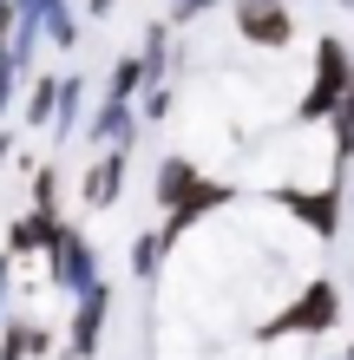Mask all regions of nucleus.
<instances>
[{"mask_svg": "<svg viewBox=\"0 0 354 360\" xmlns=\"http://www.w3.org/2000/svg\"><path fill=\"white\" fill-rule=\"evenodd\" d=\"M354 86V46L341 33H322L315 39V59H308V86L296 98V124H328L341 112V98Z\"/></svg>", "mask_w": 354, "mask_h": 360, "instance_id": "f257e3e1", "label": "nucleus"}, {"mask_svg": "<svg viewBox=\"0 0 354 360\" xmlns=\"http://www.w3.org/2000/svg\"><path fill=\"white\" fill-rule=\"evenodd\" d=\"M341 328V288L328 282V275H308L302 295L289 302L282 314H269L256 328V341H289V334H335Z\"/></svg>", "mask_w": 354, "mask_h": 360, "instance_id": "f03ea898", "label": "nucleus"}, {"mask_svg": "<svg viewBox=\"0 0 354 360\" xmlns=\"http://www.w3.org/2000/svg\"><path fill=\"white\" fill-rule=\"evenodd\" d=\"M230 27H236L243 46H256V53L296 46V13H289V0H230Z\"/></svg>", "mask_w": 354, "mask_h": 360, "instance_id": "7ed1b4c3", "label": "nucleus"}, {"mask_svg": "<svg viewBox=\"0 0 354 360\" xmlns=\"http://www.w3.org/2000/svg\"><path fill=\"white\" fill-rule=\"evenodd\" d=\"M46 275H53L59 295H86L92 282H106V275H99V249L86 243V229H79V223H66V229H59V243L46 249Z\"/></svg>", "mask_w": 354, "mask_h": 360, "instance_id": "20e7f679", "label": "nucleus"}, {"mask_svg": "<svg viewBox=\"0 0 354 360\" xmlns=\"http://www.w3.org/2000/svg\"><path fill=\"white\" fill-rule=\"evenodd\" d=\"M112 328V282H92L86 295H72V321H66V354L72 360H99Z\"/></svg>", "mask_w": 354, "mask_h": 360, "instance_id": "39448f33", "label": "nucleus"}, {"mask_svg": "<svg viewBox=\"0 0 354 360\" xmlns=\"http://www.w3.org/2000/svg\"><path fill=\"white\" fill-rule=\"evenodd\" d=\"M276 210H289L308 236L335 243L341 236V177H328L322 190H276Z\"/></svg>", "mask_w": 354, "mask_h": 360, "instance_id": "423d86ee", "label": "nucleus"}, {"mask_svg": "<svg viewBox=\"0 0 354 360\" xmlns=\"http://www.w3.org/2000/svg\"><path fill=\"white\" fill-rule=\"evenodd\" d=\"M236 203V184H223V177H197L191 190H184V203L177 210H164V229L171 236H184V229H197L203 217H217V210H230Z\"/></svg>", "mask_w": 354, "mask_h": 360, "instance_id": "0eeeda50", "label": "nucleus"}, {"mask_svg": "<svg viewBox=\"0 0 354 360\" xmlns=\"http://www.w3.org/2000/svg\"><path fill=\"white\" fill-rule=\"evenodd\" d=\"M125 171H132V151H118V144H106L92 164H86V184H79V197H86V210H112L125 197Z\"/></svg>", "mask_w": 354, "mask_h": 360, "instance_id": "6e6552de", "label": "nucleus"}, {"mask_svg": "<svg viewBox=\"0 0 354 360\" xmlns=\"http://www.w3.org/2000/svg\"><path fill=\"white\" fill-rule=\"evenodd\" d=\"M59 229H66V217H59V210H27V217L7 223V256H13V262L46 256V249L59 243Z\"/></svg>", "mask_w": 354, "mask_h": 360, "instance_id": "1a4fd4ad", "label": "nucleus"}, {"mask_svg": "<svg viewBox=\"0 0 354 360\" xmlns=\"http://www.w3.org/2000/svg\"><path fill=\"white\" fill-rule=\"evenodd\" d=\"M138 105H125V98H99V112L86 118V138L99 144V151H106V144H118V151H132L138 144Z\"/></svg>", "mask_w": 354, "mask_h": 360, "instance_id": "9d476101", "label": "nucleus"}, {"mask_svg": "<svg viewBox=\"0 0 354 360\" xmlns=\"http://www.w3.org/2000/svg\"><path fill=\"white\" fill-rule=\"evenodd\" d=\"M197 177H203L197 158H184V151H177V158H158V171H151V197H158V210H177L184 190H191Z\"/></svg>", "mask_w": 354, "mask_h": 360, "instance_id": "9b49d317", "label": "nucleus"}, {"mask_svg": "<svg viewBox=\"0 0 354 360\" xmlns=\"http://www.w3.org/2000/svg\"><path fill=\"white\" fill-rule=\"evenodd\" d=\"M138 59H144V79L164 86V72H171V59H177V27H171V20H144Z\"/></svg>", "mask_w": 354, "mask_h": 360, "instance_id": "f8f14e48", "label": "nucleus"}, {"mask_svg": "<svg viewBox=\"0 0 354 360\" xmlns=\"http://www.w3.org/2000/svg\"><path fill=\"white\" fill-rule=\"evenodd\" d=\"M86 131V79L79 72H59V105H53V144H66Z\"/></svg>", "mask_w": 354, "mask_h": 360, "instance_id": "ddd939ff", "label": "nucleus"}, {"mask_svg": "<svg viewBox=\"0 0 354 360\" xmlns=\"http://www.w3.org/2000/svg\"><path fill=\"white\" fill-rule=\"evenodd\" d=\"M171 249H177V236H171V229H144V236L132 243V282H144V288H158V269H164V256H171Z\"/></svg>", "mask_w": 354, "mask_h": 360, "instance_id": "4468645a", "label": "nucleus"}, {"mask_svg": "<svg viewBox=\"0 0 354 360\" xmlns=\"http://www.w3.org/2000/svg\"><path fill=\"white\" fill-rule=\"evenodd\" d=\"M46 347H53V334L39 321H0V360H33Z\"/></svg>", "mask_w": 354, "mask_h": 360, "instance_id": "2eb2a0df", "label": "nucleus"}, {"mask_svg": "<svg viewBox=\"0 0 354 360\" xmlns=\"http://www.w3.org/2000/svg\"><path fill=\"white\" fill-rule=\"evenodd\" d=\"M53 105H59V72H39L27 86V105H20L27 131H53Z\"/></svg>", "mask_w": 354, "mask_h": 360, "instance_id": "dca6fc26", "label": "nucleus"}, {"mask_svg": "<svg viewBox=\"0 0 354 360\" xmlns=\"http://www.w3.org/2000/svg\"><path fill=\"white\" fill-rule=\"evenodd\" d=\"M39 33H46V46L72 53L79 46V13L66 7V0H39Z\"/></svg>", "mask_w": 354, "mask_h": 360, "instance_id": "f3484780", "label": "nucleus"}, {"mask_svg": "<svg viewBox=\"0 0 354 360\" xmlns=\"http://www.w3.org/2000/svg\"><path fill=\"white\" fill-rule=\"evenodd\" d=\"M144 86H151V79H144V59H138V53H118V59H112V72H106V98L138 105Z\"/></svg>", "mask_w": 354, "mask_h": 360, "instance_id": "a211bd4d", "label": "nucleus"}, {"mask_svg": "<svg viewBox=\"0 0 354 360\" xmlns=\"http://www.w3.org/2000/svg\"><path fill=\"white\" fill-rule=\"evenodd\" d=\"M171 105H177L171 86H144V92H138V118H144V124H164V118H171Z\"/></svg>", "mask_w": 354, "mask_h": 360, "instance_id": "6ab92c4d", "label": "nucleus"}, {"mask_svg": "<svg viewBox=\"0 0 354 360\" xmlns=\"http://www.w3.org/2000/svg\"><path fill=\"white\" fill-rule=\"evenodd\" d=\"M33 210H59V164H33Z\"/></svg>", "mask_w": 354, "mask_h": 360, "instance_id": "aec40b11", "label": "nucleus"}, {"mask_svg": "<svg viewBox=\"0 0 354 360\" xmlns=\"http://www.w3.org/2000/svg\"><path fill=\"white\" fill-rule=\"evenodd\" d=\"M13 92H20V66H13V53H7V39H0V118L13 112Z\"/></svg>", "mask_w": 354, "mask_h": 360, "instance_id": "412c9836", "label": "nucleus"}, {"mask_svg": "<svg viewBox=\"0 0 354 360\" xmlns=\"http://www.w3.org/2000/svg\"><path fill=\"white\" fill-rule=\"evenodd\" d=\"M203 13H210V0H164V20H171V27H191Z\"/></svg>", "mask_w": 354, "mask_h": 360, "instance_id": "4be33fe9", "label": "nucleus"}, {"mask_svg": "<svg viewBox=\"0 0 354 360\" xmlns=\"http://www.w3.org/2000/svg\"><path fill=\"white\" fill-rule=\"evenodd\" d=\"M86 13H92V20H112V13H118V0H86Z\"/></svg>", "mask_w": 354, "mask_h": 360, "instance_id": "5701e85b", "label": "nucleus"}, {"mask_svg": "<svg viewBox=\"0 0 354 360\" xmlns=\"http://www.w3.org/2000/svg\"><path fill=\"white\" fill-rule=\"evenodd\" d=\"M7 158H13V131H0V171H7Z\"/></svg>", "mask_w": 354, "mask_h": 360, "instance_id": "b1692460", "label": "nucleus"}, {"mask_svg": "<svg viewBox=\"0 0 354 360\" xmlns=\"http://www.w3.org/2000/svg\"><path fill=\"white\" fill-rule=\"evenodd\" d=\"M335 7H341V13H348V20H354V0H335Z\"/></svg>", "mask_w": 354, "mask_h": 360, "instance_id": "393cba45", "label": "nucleus"}, {"mask_svg": "<svg viewBox=\"0 0 354 360\" xmlns=\"http://www.w3.org/2000/svg\"><path fill=\"white\" fill-rule=\"evenodd\" d=\"M341 360H354V341H348V347H341Z\"/></svg>", "mask_w": 354, "mask_h": 360, "instance_id": "a878e982", "label": "nucleus"}, {"mask_svg": "<svg viewBox=\"0 0 354 360\" xmlns=\"http://www.w3.org/2000/svg\"><path fill=\"white\" fill-rule=\"evenodd\" d=\"M0 308H7V302H0Z\"/></svg>", "mask_w": 354, "mask_h": 360, "instance_id": "bb28decb", "label": "nucleus"}]
</instances>
